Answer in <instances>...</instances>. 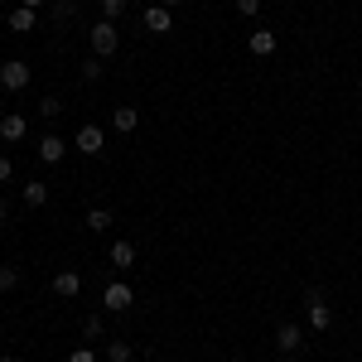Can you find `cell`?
<instances>
[{
	"instance_id": "cell-26",
	"label": "cell",
	"mask_w": 362,
	"mask_h": 362,
	"mask_svg": "<svg viewBox=\"0 0 362 362\" xmlns=\"http://www.w3.org/2000/svg\"><path fill=\"white\" fill-rule=\"evenodd\" d=\"M160 5H165V10H179V5H184V0H160Z\"/></svg>"
},
{
	"instance_id": "cell-5",
	"label": "cell",
	"mask_w": 362,
	"mask_h": 362,
	"mask_svg": "<svg viewBox=\"0 0 362 362\" xmlns=\"http://www.w3.org/2000/svg\"><path fill=\"white\" fill-rule=\"evenodd\" d=\"M300 343H305V329H300V324H280V329H276L280 358H295V353H300Z\"/></svg>"
},
{
	"instance_id": "cell-20",
	"label": "cell",
	"mask_w": 362,
	"mask_h": 362,
	"mask_svg": "<svg viewBox=\"0 0 362 362\" xmlns=\"http://www.w3.org/2000/svg\"><path fill=\"white\" fill-rule=\"evenodd\" d=\"M20 285V266H0V295Z\"/></svg>"
},
{
	"instance_id": "cell-3",
	"label": "cell",
	"mask_w": 362,
	"mask_h": 362,
	"mask_svg": "<svg viewBox=\"0 0 362 362\" xmlns=\"http://www.w3.org/2000/svg\"><path fill=\"white\" fill-rule=\"evenodd\" d=\"M131 305H136V295H131L126 280H112V285L102 290V309H107V314H126Z\"/></svg>"
},
{
	"instance_id": "cell-13",
	"label": "cell",
	"mask_w": 362,
	"mask_h": 362,
	"mask_svg": "<svg viewBox=\"0 0 362 362\" xmlns=\"http://www.w3.org/2000/svg\"><path fill=\"white\" fill-rule=\"evenodd\" d=\"M107 261H112L116 271H131V266H136V247H131V242H112Z\"/></svg>"
},
{
	"instance_id": "cell-6",
	"label": "cell",
	"mask_w": 362,
	"mask_h": 362,
	"mask_svg": "<svg viewBox=\"0 0 362 362\" xmlns=\"http://www.w3.org/2000/svg\"><path fill=\"white\" fill-rule=\"evenodd\" d=\"M25 136H29V121L20 112H5V116H0V140H5V145H20Z\"/></svg>"
},
{
	"instance_id": "cell-17",
	"label": "cell",
	"mask_w": 362,
	"mask_h": 362,
	"mask_svg": "<svg viewBox=\"0 0 362 362\" xmlns=\"http://www.w3.org/2000/svg\"><path fill=\"white\" fill-rule=\"evenodd\" d=\"M107 362H136V348H131L126 338H112V343H107Z\"/></svg>"
},
{
	"instance_id": "cell-21",
	"label": "cell",
	"mask_w": 362,
	"mask_h": 362,
	"mask_svg": "<svg viewBox=\"0 0 362 362\" xmlns=\"http://www.w3.org/2000/svg\"><path fill=\"white\" fill-rule=\"evenodd\" d=\"M232 5H237L242 20H256V15H261V0H232Z\"/></svg>"
},
{
	"instance_id": "cell-15",
	"label": "cell",
	"mask_w": 362,
	"mask_h": 362,
	"mask_svg": "<svg viewBox=\"0 0 362 362\" xmlns=\"http://www.w3.org/2000/svg\"><path fill=\"white\" fill-rule=\"evenodd\" d=\"M20 194H25L29 208H44V203H49V184H44V179H25V189H20Z\"/></svg>"
},
{
	"instance_id": "cell-22",
	"label": "cell",
	"mask_w": 362,
	"mask_h": 362,
	"mask_svg": "<svg viewBox=\"0 0 362 362\" xmlns=\"http://www.w3.org/2000/svg\"><path fill=\"white\" fill-rule=\"evenodd\" d=\"M97 78H102V58L92 54V58L83 63V83H97Z\"/></svg>"
},
{
	"instance_id": "cell-9",
	"label": "cell",
	"mask_w": 362,
	"mask_h": 362,
	"mask_svg": "<svg viewBox=\"0 0 362 362\" xmlns=\"http://www.w3.org/2000/svg\"><path fill=\"white\" fill-rule=\"evenodd\" d=\"M140 25L150 29V34H169V29H174V15H169L165 5H150V10L140 15Z\"/></svg>"
},
{
	"instance_id": "cell-28",
	"label": "cell",
	"mask_w": 362,
	"mask_h": 362,
	"mask_svg": "<svg viewBox=\"0 0 362 362\" xmlns=\"http://www.w3.org/2000/svg\"><path fill=\"white\" fill-rule=\"evenodd\" d=\"M0 362H15V358H10V353H0Z\"/></svg>"
},
{
	"instance_id": "cell-24",
	"label": "cell",
	"mask_w": 362,
	"mask_h": 362,
	"mask_svg": "<svg viewBox=\"0 0 362 362\" xmlns=\"http://www.w3.org/2000/svg\"><path fill=\"white\" fill-rule=\"evenodd\" d=\"M68 362H97V353H92V348H73V353H68Z\"/></svg>"
},
{
	"instance_id": "cell-14",
	"label": "cell",
	"mask_w": 362,
	"mask_h": 362,
	"mask_svg": "<svg viewBox=\"0 0 362 362\" xmlns=\"http://www.w3.org/2000/svg\"><path fill=\"white\" fill-rule=\"evenodd\" d=\"M5 20H10V29H15V34H29V29H34V20H39V10H29V5H15Z\"/></svg>"
},
{
	"instance_id": "cell-7",
	"label": "cell",
	"mask_w": 362,
	"mask_h": 362,
	"mask_svg": "<svg viewBox=\"0 0 362 362\" xmlns=\"http://www.w3.org/2000/svg\"><path fill=\"white\" fill-rule=\"evenodd\" d=\"M68 145H73V140H63L58 131H49V136L39 140V160H44V165H58V160L68 155Z\"/></svg>"
},
{
	"instance_id": "cell-29",
	"label": "cell",
	"mask_w": 362,
	"mask_h": 362,
	"mask_svg": "<svg viewBox=\"0 0 362 362\" xmlns=\"http://www.w3.org/2000/svg\"><path fill=\"white\" fill-rule=\"evenodd\" d=\"M0 10H5V0H0Z\"/></svg>"
},
{
	"instance_id": "cell-8",
	"label": "cell",
	"mask_w": 362,
	"mask_h": 362,
	"mask_svg": "<svg viewBox=\"0 0 362 362\" xmlns=\"http://www.w3.org/2000/svg\"><path fill=\"white\" fill-rule=\"evenodd\" d=\"M329 324H334V309H329V300H324V295H309V329H314V334H324Z\"/></svg>"
},
{
	"instance_id": "cell-19",
	"label": "cell",
	"mask_w": 362,
	"mask_h": 362,
	"mask_svg": "<svg viewBox=\"0 0 362 362\" xmlns=\"http://www.w3.org/2000/svg\"><path fill=\"white\" fill-rule=\"evenodd\" d=\"M83 334L87 338H102V334H107V319H102V314H87V319H83Z\"/></svg>"
},
{
	"instance_id": "cell-10",
	"label": "cell",
	"mask_w": 362,
	"mask_h": 362,
	"mask_svg": "<svg viewBox=\"0 0 362 362\" xmlns=\"http://www.w3.org/2000/svg\"><path fill=\"white\" fill-rule=\"evenodd\" d=\"M276 44H280V39L271 34V29H251V34H247V49L256 58H271V54H276Z\"/></svg>"
},
{
	"instance_id": "cell-12",
	"label": "cell",
	"mask_w": 362,
	"mask_h": 362,
	"mask_svg": "<svg viewBox=\"0 0 362 362\" xmlns=\"http://www.w3.org/2000/svg\"><path fill=\"white\" fill-rule=\"evenodd\" d=\"M136 126H140V112H136V107H112V131L131 136Z\"/></svg>"
},
{
	"instance_id": "cell-30",
	"label": "cell",
	"mask_w": 362,
	"mask_h": 362,
	"mask_svg": "<svg viewBox=\"0 0 362 362\" xmlns=\"http://www.w3.org/2000/svg\"><path fill=\"white\" fill-rule=\"evenodd\" d=\"M280 362H290V358H280Z\"/></svg>"
},
{
	"instance_id": "cell-2",
	"label": "cell",
	"mask_w": 362,
	"mask_h": 362,
	"mask_svg": "<svg viewBox=\"0 0 362 362\" xmlns=\"http://www.w3.org/2000/svg\"><path fill=\"white\" fill-rule=\"evenodd\" d=\"M73 150H83L87 160H97V155L107 150V131H102V126H92V121H87V126H78V136H73Z\"/></svg>"
},
{
	"instance_id": "cell-25",
	"label": "cell",
	"mask_w": 362,
	"mask_h": 362,
	"mask_svg": "<svg viewBox=\"0 0 362 362\" xmlns=\"http://www.w3.org/2000/svg\"><path fill=\"white\" fill-rule=\"evenodd\" d=\"M15 179V165H10V155H0V184H10Z\"/></svg>"
},
{
	"instance_id": "cell-11",
	"label": "cell",
	"mask_w": 362,
	"mask_h": 362,
	"mask_svg": "<svg viewBox=\"0 0 362 362\" xmlns=\"http://www.w3.org/2000/svg\"><path fill=\"white\" fill-rule=\"evenodd\" d=\"M78 290H83V276H78V271H58L54 276V295L58 300H78Z\"/></svg>"
},
{
	"instance_id": "cell-27",
	"label": "cell",
	"mask_w": 362,
	"mask_h": 362,
	"mask_svg": "<svg viewBox=\"0 0 362 362\" xmlns=\"http://www.w3.org/2000/svg\"><path fill=\"white\" fill-rule=\"evenodd\" d=\"M20 5H29V10H39V5H44V0H20Z\"/></svg>"
},
{
	"instance_id": "cell-16",
	"label": "cell",
	"mask_w": 362,
	"mask_h": 362,
	"mask_svg": "<svg viewBox=\"0 0 362 362\" xmlns=\"http://www.w3.org/2000/svg\"><path fill=\"white\" fill-rule=\"evenodd\" d=\"M112 208H87V232H112Z\"/></svg>"
},
{
	"instance_id": "cell-18",
	"label": "cell",
	"mask_w": 362,
	"mask_h": 362,
	"mask_svg": "<svg viewBox=\"0 0 362 362\" xmlns=\"http://www.w3.org/2000/svg\"><path fill=\"white\" fill-rule=\"evenodd\" d=\"M126 10H131V0H102V20H121V15H126Z\"/></svg>"
},
{
	"instance_id": "cell-1",
	"label": "cell",
	"mask_w": 362,
	"mask_h": 362,
	"mask_svg": "<svg viewBox=\"0 0 362 362\" xmlns=\"http://www.w3.org/2000/svg\"><path fill=\"white\" fill-rule=\"evenodd\" d=\"M29 78H34V68H29L25 58H10V63H0V87H5V92H25Z\"/></svg>"
},
{
	"instance_id": "cell-23",
	"label": "cell",
	"mask_w": 362,
	"mask_h": 362,
	"mask_svg": "<svg viewBox=\"0 0 362 362\" xmlns=\"http://www.w3.org/2000/svg\"><path fill=\"white\" fill-rule=\"evenodd\" d=\"M58 112H63V102H58V97H44V102H39V116H49V121H54Z\"/></svg>"
},
{
	"instance_id": "cell-4",
	"label": "cell",
	"mask_w": 362,
	"mask_h": 362,
	"mask_svg": "<svg viewBox=\"0 0 362 362\" xmlns=\"http://www.w3.org/2000/svg\"><path fill=\"white\" fill-rule=\"evenodd\" d=\"M116 44H121L116 25H112V20H97V25H92V54H97V58H112Z\"/></svg>"
}]
</instances>
